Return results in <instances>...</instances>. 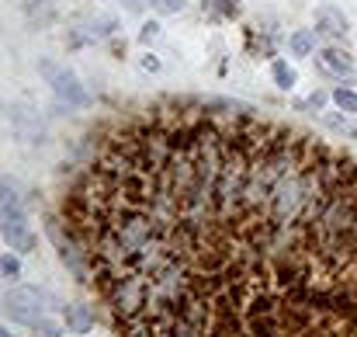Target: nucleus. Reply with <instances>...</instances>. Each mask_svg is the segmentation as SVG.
Segmentation results:
<instances>
[{"mask_svg":"<svg viewBox=\"0 0 357 337\" xmlns=\"http://www.w3.org/2000/svg\"><path fill=\"white\" fill-rule=\"evenodd\" d=\"M63 216L115 337H357V160L243 112L115 129Z\"/></svg>","mask_w":357,"mask_h":337,"instance_id":"nucleus-1","label":"nucleus"},{"mask_svg":"<svg viewBox=\"0 0 357 337\" xmlns=\"http://www.w3.org/2000/svg\"><path fill=\"white\" fill-rule=\"evenodd\" d=\"M46 236L53 240V247H56V254H60V261L80 278V282H91V264H87V254H84V247H80V240H77V233L70 230V223H63V219H49L46 223Z\"/></svg>","mask_w":357,"mask_h":337,"instance_id":"nucleus-2","label":"nucleus"},{"mask_svg":"<svg viewBox=\"0 0 357 337\" xmlns=\"http://www.w3.org/2000/svg\"><path fill=\"white\" fill-rule=\"evenodd\" d=\"M46 302L49 295L32 288V285H18L8 292L4 299V313L11 316V323H21V327H35L39 320H46Z\"/></svg>","mask_w":357,"mask_h":337,"instance_id":"nucleus-3","label":"nucleus"},{"mask_svg":"<svg viewBox=\"0 0 357 337\" xmlns=\"http://www.w3.org/2000/svg\"><path fill=\"white\" fill-rule=\"evenodd\" d=\"M39 74L49 80V87L56 91V98H63L66 105H87V101H91L70 67H60V63H53V60H42V63H39Z\"/></svg>","mask_w":357,"mask_h":337,"instance_id":"nucleus-4","label":"nucleus"},{"mask_svg":"<svg viewBox=\"0 0 357 337\" xmlns=\"http://www.w3.org/2000/svg\"><path fill=\"white\" fill-rule=\"evenodd\" d=\"M315 67H319L322 74H329V77L354 80V63H350V56L340 53V49H319V53H315Z\"/></svg>","mask_w":357,"mask_h":337,"instance_id":"nucleus-5","label":"nucleus"},{"mask_svg":"<svg viewBox=\"0 0 357 337\" xmlns=\"http://www.w3.org/2000/svg\"><path fill=\"white\" fill-rule=\"evenodd\" d=\"M4 240L11 243V250H35V233L28 230V219L25 216H15V219H4Z\"/></svg>","mask_w":357,"mask_h":337,"instance_id":"nucleus-6","label":"nucleus"},{"mask_svg":"<svg viewBox=\"0 0 357 337\" xmlns=\"http://www.w3.org/2000/svg\"><path fill=\"white\" fill-rule=\"evenodd\" d=\"M315 32L326 35V39H340V35H347V18H343L336 8H319V15H315Z\"/></svg>","mask_w":357,"mask_h":337,"instance_id":"nucleus-7","label":"nucleus"},{"mask_svg":"<svg viewBox=\"0 0 357 337\" xmlns=\"http://www.w3.org/2000/svg\"><path fill=\"white\" fill-rule=\"evenodd\" d=\"M84 28H87V32H77V35H73V46H84V42H91V39H94V42H98V39H108V35L118 28V21H115V18H94V21H87Z\"/></svg>","mask_w":357,"mask_h":337,"instance_id":"nucleus-8","label":"nucleus"},{"mask_svg":"<svg viewBox=\"0 0 357 337\" xmlns=\"http://www.w3.org/2000/svg\"><path fill=\"white\" fill-rule=\"evenodd\" d=\"M63 309H66V327H70L73 334H87V330L94 327V313H91V306L73 302V306H63Z\"/></svg>","mask_w":357,"mask_h":337,"instance_id":"nucleus-9","label":"nucleus"},{"mask_svg":"<svg viewBox=\"0 0 357 337\" xmlns=\"http://www.w3.org/2000/svg\"><path fill=\"white\" fill-rule=\"evenodd\" d=\"M271 77H274V84H277L281 91H291V87L298 84V74H295V67H288L284 60H277V63L271 67Z\"/></svg>","mask_w":357,"mask_h":337,"instance_id":"nucleus-10","label":"nucleus"},{"mask_svg":"<svg viewBox=\"0 0 357 337\" xmlns=\"http://www.w3.org/2000/svg\"><path fill=\"white\" fill-rule=\"evenodd\" d=\"M288 46H291L295 56H312V49H315V32L302 28V32H295V35L288 39Z\"/></svg>","mask_w":357,"mask_h":337,"instance_id":"nucleus-11","label":"nucleus"},{"mask_svg":"<svg viewBox=\"0 0 357 337\" xmlns=\"http://www.w3.org/2000/svg\"><path fill=\"white\" fill-rule=\"evenodd\" d=\"M208 15H215V18H236V11H239V0H205L201 4Z\"/></svg>","mask_w":357,"mask_h":337,"instance_id":"nucleus-12","label":"nucleus"},{"mask_svg":"<svg viewBox=\"0 0 357 337\" xmlns=\"http://www.w3.org/2000/svg\"><path fill=\"white\" fill-rule=\"evenodd\" d=\"M333 101H336V108H340V112H347V115H357V91L336 87V91H333Z\"/></svg>","mask_w":357,"mask_h":337,"instance_id":"nucleus-13","label":"nucleus"},{"mask_svg":"<svg viewBox=\"0 0 357 337\" xmlns=\"http://www.w3.org/2000/svg\"><path fill=\"white\" fill-rule=\"evenodd\" d=\"M149 4H153L156 15H177V11L187 8V0H149Z\"/></svg>","mask_w":357,"mask_h":337,"instance_id":"nucleus-14","label":"nucleus"},{"mask_svg":"<svg viewBox=\"0 0 357 337\" xmlns=\"http://www.w3.org/2000/svg\"><path fill=\"white\" fill-rule=\"evenodd\" d=\"M63 330H60V323H53V320H39L35 327H32V337H60Z\"/></svg>","mask_w":357,"mask_h":337,"instance_id":"nucleus-15","label":"nucleus"},{"mask_svg":"<svg viewBox=\"0 0 357 337\" xmlns=\"http://www.w3.org/2000/svg\"><path fill=\"white\" fill-rule=\"evenodd\" d=\"M0 268H4V278H21V261L18 257H11V254H4V261H0Z\"/></svg>","mask_w":357,"mask_h":337,"instance_id":"nucleus-16","label":"nucleus"},{"mask_svg":"<svg viewBox=\"0 0 357 337\" xmlns=\"http://www.w3.org/2000/svg\"><path fill=\"white\" fill-rule=\"evenodd\" d=\"M156 35H160V25H156V21H146L143 32H139V42H153Z\"/></svg>","mask_w":357,"mask_h":337,"instance_id":"nucleus-17","label":"nucleus"},{"mask_svg":"<svg viewBox=\"0 0 357 337\" xmlns=\"http://www.w3.org/2000/svg\"><path fill=\"white\" fill-rule=\"evenodd\" d=\"M139 70H146V74H156V70H160V60H156L153 53H146V56L139 60Z\"/></svg>","mask_w":357,"mask_h":337,"instance_id":"nucleus-18","label":"nucleus"},{"mask_svg":"<svg viewBox=\"0 0 357 337\" xmlns=\"http://www.w3.org/2000/svg\"><path fill=\"white\" fill-rule=\"evenodd\" d=\"M322 105H326V94H319V91H315V94H312L309 101H302V108H315V112H319Z\"/></svg>","mask_w":357,"mask_h":337,"instance_id":"nucleus-19","label":"nucleus"},{"mask_svg":"<svg viewBox=\"0 0 357 337\" xmlns=\"http://www.w3.org/2000/svg\"><path fill=\"white\" fill-rule=\"evenodd\" d=\"M326 126H329V129H336V132L350 129V126H347V119H340V115H326Z\"/></svg>","mask_w":357,"mask_h":337,"instance_id":"nucleus-20","label":"nucleus"},{"mask_svg":"<svg viewBox=\"0 0 357 337\" xmlns=\"http://www.w3.org/2000/svg\"><path fill=\"white\" fill-rule=\"evenodd\" d=\"M122 4H125V11H132V15L143 11V0H122Z\"/></svg>","mask_w":357,"mask_h":337,"instance_id":"nucleus-21","label":"nucleus"},{"mask_svg":"<svg viewBox=\"0 0 357 337\" xmlns=\"http://www.w3.org/2000/svg\"><path fill=\"white\" fill-rule=\"evenodd\" d=\"M0 337H11V330H0Z\"/></svg>","mask_w":357,"mask_h":337,"instance_id":"nucleus-22","label":"nucleus"}]
</instances>
